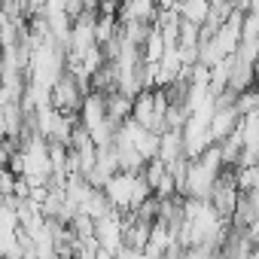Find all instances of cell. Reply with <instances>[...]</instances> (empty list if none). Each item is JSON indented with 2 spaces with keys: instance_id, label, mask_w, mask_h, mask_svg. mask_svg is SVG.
<instances>
[{
  "instance_id": "cell-2",
  "label": "cell",
  "mask_w": 259,
  "mask_h": 259,
  "mask_svg": "<svg viewBox=\"0 0 259 259\" xmlns=\"http://www.w3.org/2000/svg\"><path fill=\"white\" fill-rule=\"evenodd\" d=\"M238 122H241V113H238L235 101H232V104H217V110H213V116H210V141H213V144L226 141L235 128H238Z\"/></svg>"
},
{
  "instance_id": "cell-1",
  "label": "cell",
  "mask_w": 259,
  "mask_h": 259,
  "mask_svg": "<svg viewBox=\"0 0 259 259\" xmlns=\"http://www.w3.org/2000/svg\"><path fill=\"white\" fill-rule=\"evenodd\" d=\"M122 210L119 207H113L110 213H104V217H98L95 220V238H98V244H101V256H110V253H119L122 250Z\"/></svg>"
},
{
  "instance_id": "cell-7",
  "label": "cell",
  "mask_w": 259,
  "mask_h": 259,
  "mask_svg": "<svg viewBox=\"0 0 259 259\" xmlns=\"http://www.w3.org/2000/svg\"><path fill=\"white\" fill-rule=\"evenodd\" d=\"M101 4H113V7H116V4H119V0H101Z\"/></svg>"
},
{
  "instance_id": "cell-3",
  "label": "cell",
  "mask_w": 259,
  "mask_h": 259,
  "mask_svg": "<svg viewBox=\"0 0 259 259\" xmlns=\"http://www.w3.org/2000/svg\"><path fill=\"white\" fill-rule=\"evenodd\" d=\"M119 16L122 22H156L159 7H156V0H125Z\"/></svg>"
},
{
  "instance_id": "cell-5",
  "label": "cell",
  "mask_w": 259,
  "mask_h": 259,
  "mask_svg": "<svg viewBox=\"0 0 259 259\" xmlns=\"http://www.w3.org/2000/svg\"><path fill=\"white\" fill-rule=\"evenodd\" d=\"M210 10H213L210 0H180L177 4V16L186 19V22H195V25H204Z\"/></svg>"
},
{
  "instance_id": "cell-4",
  "label": "cell",
  "mask_w": 259,
  "mask_h": 259,
  "mask_svg": "<svg viewBox=\"0 0 259 259\" xmlns=\"http://www.w3.org/2000/svg\"><path fill=\"white\" fill-rule=\"evenodd\" d=\"M104 101H107V116H110L113 122H125L128 116H132V104H135L132 95H125V92L113 89V92L104 95Z\"/></svg>"
},
{
  "instance_id": "cell-6",
  "label": "cell",
  "mask_w": 259,
  "mask_h": 259,
  "mask_svg": "<svg viewBox=\"0 0 259 259\" xmlns=\"http://www.w3.org/2000/svg\"><path fill=\"white\" fill-rule=\"evenodd\" d=\"M177 4H180V0H156L159 10H177Z\"/></svg>"
}]
</instances>
